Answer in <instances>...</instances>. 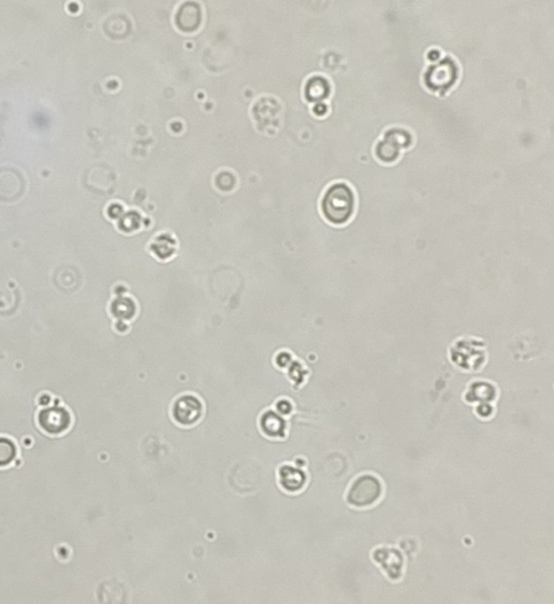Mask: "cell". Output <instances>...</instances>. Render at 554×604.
<instances>
[{
  "instance_id": "obj_1",
  "label": "cell",
  "mask_w": 554,
  "mask_h": 604,
  "mask_svg": "<svg viewBox=\"0 0 554 604\" xmlns=\"http://www.w3.org/2000/svg\"><path fill=\"white\" fill-rule=\"evenodd\" d=\"M355 196L345 183H334L328 188L321 202L324 219L333 224H343L353 216Z\"/></svg>"
},
{
  "instance_id": "obj_2",
  "label": "cell",
  "mask_w": 554,
  "mask_h": 604,
  "mask_svg": "<svg viewBox=\"0 0 554 604\" xmlns=\"http://www.w3.org/2000/svg\"><path fill=\"white\" fill-rule=\"evenodd\" d=\"M381 496V482L375 476L362 475L350 485L347 500L352 507H367L376 503Z\"/></svg>"
},
{
  "instance_id": "obj_3",
  "label": "cell",
  "mask_w": 554,
  "mask_h": 604,
  "mask_svg": "<svg viewBox=\"0 0 554 604\" xmlns=\"http://www.w3.org/2000/svg\"><path fill=\"white\" fill-rule=\"evenodd\" d=\"M173 413L178 424H195L201 418V401L194 396L180 397L173 405Z\"/></svg>"
},
{
  "instance_id": "obj_4",
  "label": "cell",
  "mask_w": 554,
  "mask_h": 604,
  "mask_svg": "<svg viewBox=\"0 0 554 604\" xmlns=\"http://www.w3.org/2000/svg\"><path fill=\"white\" fill-rule=\"evenodd\" d=\"M40 428L50 435H59L70 425V416L63 407H49L39 414Z\"/></svg>"
},
{
  "instance_id": "obj_5",
  "label": "cell",
  "mask_w": 554,
  "mask_h": 604,
  "mask_svg": "<svg viewBox=\"0 0 554 604\" xmlns=\"http://www.w3.org/2000/svg\"><path fill=\"white\" fill-rule=\"evenodd\" d=\"M280 479H281V484L283 488L288 491H296V490L301 489V485L304 482L301 471H297L293 468L282 469Z\"/></svg>"
},
{
  "instance_id": "obj_6",
  "label": "cell",
  "mask_w": 554,
  "mask_h": 604,
  "mask_svg": "<svg viewBox=\"0 0 554 604\" xmlns=\"http://www.w3.org/2000/svg\"><path fill=\"white\" fill-rule=\"evenodd\" d=\"M263 431L268 435H280L283 430V423L275 413L264 414L262 421Z\"/></svg>"
}]
</instances>
